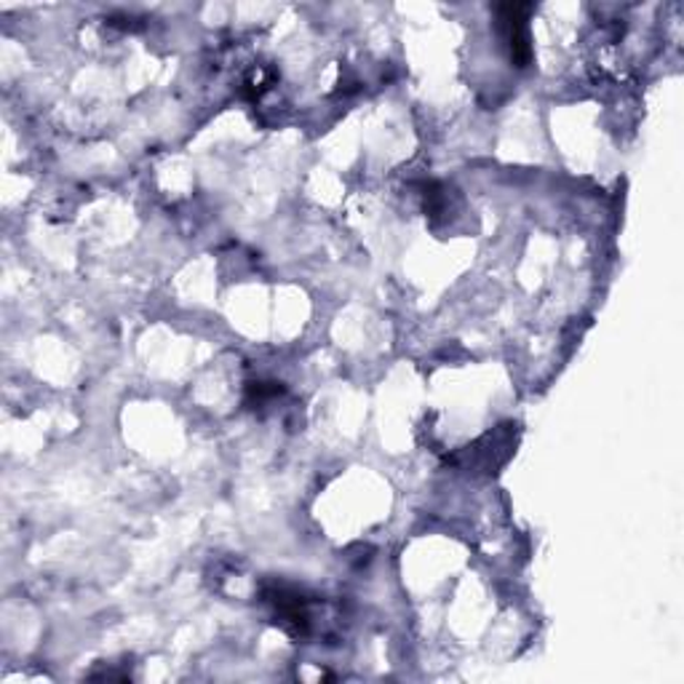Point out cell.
<instances>
[{"instance_id":"cell-1","label":"cell","mask_w":684,"mask_h":684,"mask_svg":"<svg viewBox=\"0 0 684 684\" xmlns=\"http://www.w3.org/2000/svg\"><path fill=\"white\" fill-rule=\"evenodd\" d=\"M527 14H530V6L527 3H506L498 6V19L500 30H503L506 45L511 51V60L524 68L532 57L530 45V30H527Z\"/></svg>"}]
</instances>
